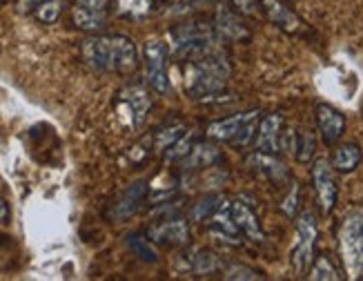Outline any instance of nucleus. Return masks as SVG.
<instances>
[{
  "instance_id": "21",
  "label": "nucleus",
  "mask_w": 363,
  "mask_h": 281,
  "mask_svg": "<svg viewBox=\"0 0 363 281\" xmlns=\"http://www.w3.org/2000/svg\"><path fill=\"white\" fill-rule=\"evenodd\" d=\"M72 23L83 31H103L107 27V16L105 11H94L76 5L72 7Z\"/></svg>"
},
{
  "instance_id": "23",
  "label": "nucleus",
  "mask_w": 363,
  "mask_h": 281,
  "mask_svg": "<svg viewBox=\"0 0 363 281\" xmlns=\"http://www.w3.org/2000/svg\"><path fill=\"white\" fill-rule=\"evenodd\" d=\"M112 3L116 5L118 16H125V18L132 21L145 18L154 9V0H112Z\"/></svg>"
},
{
  "instance_id": "12",
  "label": "nucleus",
  "mask_w": 363,
  "mask_h": 281,
  "mask_svg": "<svg viewBox=\"0 0 363 281\" xmlns=\"http://www.w3.org/2000/svg\"><path fill=\"white\" fill-rule=\"evenodd\" d=\"M261 114V109H250V112H241V114H234V116H228V119H218V121H212L208 125V138L212 140H218V143H232V138L241 132L243 125Z\"/></svg>"
},
{
  "instance_id": "8",
  "label": "nucleus",
  "mask_w": 363,
  "mask_h": 281,
  "mask_svg": "<svg viewBox=\"0 0 363 281\" xmlns=\"http://www.w3.org/2000/svg\"><path fill=\"white\" fill-rule=\"evenodd\" d=\"M283 130H286V119L283 114L274 112L267 114L259 121V130L255 138V150L257 152H267V154H279L281 152V138Z\"/></svg>"
},
{
  "instance_id": "30",
  "label": "nucleus",
  "mask_w": 363,
  "mask_h": 281,
  "mask_svg": "<svg viewBox=\"0 0 363 281\" xmlns=\"http://www.w3.org/2000/svg\"><path fill=\"white\" fill-rule=\"evenodd\" d=\"M194 143H196V132H185L174 145H169L165 150V161L167 163L169 161H183L185 156L189 154V150L194 148Z\"/></svg>"
},
{
  "instance_id": "6",
  "label": "nucleus",
  "mask_w": 363,
  "mask_h": 281,
  "mask_svg": "<svg viewBox=\"0 0 363 281\" xmlns=\"http://www.w3.org/2000/svg\"><path fill=\"white\" fill-rule=\"evenodd\" d=\"M312 183L314 190H317V201L323 214H330L337 206V197H339V187L333 175V167L325 159H317L312 165Z\"/></svg>"
},
{
  "instance_id": "38",
  "label": "nucleus",
  "mask_w": 363,
  "mask_h": 281,
  "mask_svg": "<svg viewBox=\"0 0 363 281\" xmlns=\"http://www.w3.org/2000/svg\"><path fill=\"white\" fill-rule=\"evenodd\" d=\"M3 3H5V0H0V5H3Z\"/></svg>"
},
{
  "instance_id": "16",
  "label": "nucleus",
  "mask_w": 363,
  "mask_h": 281,
  "mask_svg": "<svg viewBox=\"0 0 363 281\" xmlns=\"http://www.w3.org/2000/svg\"><path fill=\"white\" fill-rule=\"evenodd\" d=\"M210 234L220 241H228L232 246H239L241 243V230L239 226H236V221L232 219V210H230V201H225L223 206H220V210H216L210 219Z\"/></svg>"
},
{
  "instance_id": "27",
  "label": "nucleus",
  "mask_w": 363,
  "mask_h": 281,
  "mask_svg": "<svg viewBox=\"0 0 363 281\" xmlns=\"http://www.w3.org/2000/svg\"><path fill=\"white\" fill-rule=\"evenodd\" d=\"M308 279H312V281H339L341 275L335 268V263L330 261V257L321 255L319 259L312 261L310 270H308Z\"/></svg>"
},
{
  "instance_id": "3",
  "label": "nucleus",
  "mask_w": 363,
  "mask_h": 281,
  "mask_svg": "<svg viewBox=\"0 0 363 281\" xmlns=\"http://www.w3.org/2000/svg\"><path fill=\"white\" fill-rule=\"evenodd\" d=\"M339 246L345 270L359 277L363 272V210H354L343 219Z\"/></svg>"
},
{
  "instance_id": "33",
  "label": "nucleus",
  "mask_w": 363,
  "mask_h": 281,
  "mask_svg": "<svg viewBox=\"0 0 363 281\" xmlns=\"http://www.w3.org/2000/svg\"><path fill=\"white\" fill-rule=\"evenodd\" d=\"M298 199H301V187H298V183H292V190L290 194L283 199L281 203V210L286 212V216L294 219L296 216V210H298Z\"/></svg>"
},
{
  "instance_id": "14",
  "label": "nucleus",
  "mask_w": 363,
  "mask_h": 281,
  "mask_svg": "<svg viewBox=\"0 0 363 281\" xmlns=\"http://www.w3.org/2000/svg\"><path fill=\"white\" fill-rule=\"evenodd\" d=\"M314 114H317V125H319V132H321L325 143L328 145L339 143V138L345 132V116L339 112L337 107L328 105V103L317 105V112Z\"/></svg>"
},
{
  "instance_id": "32",
  "label": "nucleus",
  "mask_w": 363,
  "mask_h": 281,
  "mask_svg": "<svg viewBox=\"0 0 363 281\" xmlns=\"http://www.w3.org/2000/svg\"><path fill=\"white\" fill-rule=\"evenodd\" d=\"M223 277L230 279V281H259V279H263V275L259 270L247 268V265H239V263L230 265Z\"/></svg>"
},
{
  "instance_id": "22",
  "label": "nucleus",
  "mask_w": 363,
  "mask_h": 281,
  "mask_svg": "<svg viewBox=\"0 0 363 281\" xmlns=\"http://www.w3.org/2000/svg\"><path fill=\"white\" fill-rule=\"evenodd\" d=\"M335 170L341 172V175H348V172H354L361 163V148L357 143H341L335 150Z\"/></svg>"
},
{
  "instance_id": "37",
  "label": "nucleus",
  "mask_w": 363,
  "mask_h": 281,
  "mask_svg": "<svg viewBox=\"0 0 363 281\" xmlns=\"http://www.w3.org/2000/svg\"><path fill=\"white\" fill-rule=\"evenodd\" d=\"M9 221V206L5 203V199H0V224Z\"/></svg>"
},
{
  "instance_id": "20",
  "label": "nucleus",
  "mask_w": 363,
  "mask_h": 281,
  "mask_svg": "<svg viewBox=\"0 0 363 281\" xmlns=\"http://www.w3.org/2000/svg\"><path fill=\"white\" fill-rule=\"evenodd\" d=\"M121 99H123L125 105L130 107V112H132V125H134V128H140V125L145 123L147 112H150V107H152L150 94L143 87L132 85V87L121 92Z\"/></svg>"
},
{
  "instance_id": "25",
  "label": "nucleus",
  "mask_w": 363,
  "mask_h": 281,
  "mask_svg": "<svg viewBox=\"0 0 363 281\" xmlns=\"http://www.w3.org/2000/svg\"><path fill=\"white\" fill-rule=\"evenodd\" d=\"M314 152H317V138L308 130H296V140H294V150L292 156L298 163H310Z\"/></svg>"
},
{
  "instance_id": "17",
  "label": "nucleus",
  "mask_w": 363,
  "mask_h": 281,
  "mask_svg": "<svg viewBox=\"0 0 363 281\" xmlns=\"http://www.w3.org/2000/svg\"><path fill=\"white\" fill-rule=\"evenodd\" d=\"M230 210H232V219L236 221V226H239V230L250 241H257V243L265 241V232L259 224V216L255 214V210H252L245 201H241V199L232 201Z\"/></svg>"
},
{
  "instance_id": "2",
  "label": "nucleus",
  "mask_w": 363,
  "mask_h": 281,
  "mask_svg": "<svg viewBox=\"0 0 363 281\" xmlns=\"http://www.w3.org/2000/svg\"><path fill=\"white\" fill-rule=\"evenodd\" d=\"M220 38L214 25L210 23H185L169 29V50L179 58L194 60L208 52L220 50Z\"/></svg>"
},
{
  "instance_id": "15",
  "label": "nucleus",
  "mask_w": 363,
  "mask_h": 281,
  "mask_svg": "<svg viewBox=\"0 0 363 281\" xmlns=\"http://www.w3.org/2000/svg\"><path fill=\"white\" fill-rule=\"evenodd\" d=\"M147 197V183L145 181H134L128 190L121 194V199L114 203L112 212L109 216L114 219V221H125V219H130L138 212V208L143 206V201Z\"/></svg>"
},
{
  "instance_id": "13",
  "label": "nucleus",
  "mask_w": 363,
  "mask_h": 281,
  "mask_svg": "<svg viewBox=\"0 0 363 281\" xmlns=\"http://www.w3.org/2000/svg\"><path fill=\"white\" fill-rule=\"evenodd\" d=\"M259 3H261V11L267 16V21L283 29L286 34H298L303 29L301 18L286 3H281V0H259Z\"/></svg>"
},
{
  "instance_id": "31",
  "label": "nucleus",
  "mask_w": 363,
  "mask_h": 281,
  "mask_svg": "<svg viewBox=\"0 0 363 281\" xmlns=\"http://www.w3.org/2000/svg\"><path fill=\"white\" fill-rule=\"evenodd\" d=\"M62 7H65V0H47L34 11V18L43 25H54L60 18Z\"/></svg>"
},
{
  "instance_id": "7",
  "label": "nucleus",
  "mask_w": 363,
  "mask_h": 281,
  "mask_svg": "<svg viewBox=\"0 0 363 281\" xmlns=\"http://www.w3.org/2000/svg\"><path fill=\"white\" fill-rule=\"evenodd\" d=\"M214 27L218 31V36L228 43H245L250 40V29L243 23V18L228 3H218L214 9Z\"/></svg>"
},
{
  "instance_id": "39",
  "label": "nucleus",
  "mask_w": 363,
  "mask_h": 281,
  "mask_svg": "<svg viewBox=\"0 0 363 281\" xmlns=\"http://www.w3.org/2000/svg\"><path fill=\"white\" fill-rule=\"evenodd\" d=\"M187 3H192V0H187Z\"/></svg>"
},
{
  "instance_id": "34",
  "label": "nucleus",
  "mask_w": 363,
  "mask_h": 281,
  "mask_svg": "<svg viewBox=\"0 0 363 281\" xmlns=\"http://www.w3.org/2000/svg\"><path fill=\"white\" fill-rule=\"evenodd\" d=\"M230 3L236 7V11L243 13V16H259L261 13V3L259 0H230Z\"/></svg>"
},
{
  "instance_id": "36",
  "label": "nucleus",
  "mask_w": 363,
  "mask_h": 281,
  "mask_svg": "<svg viewBox=\"0 0 363 281\" xmlns=\"http://www.w3.org/2000/svg\"><path fill=\"white\" fill-rule=\"evenodd\" d=\"M109 3H112V0H76V5H81L85 9H94V11H107Z\"/></svg>"
},
{
  "instance_id": "10",
  "label": "nucleus",
  "mask_w": 363,
  "mask_h": 281,
  "mask_svg": "<svg viewBox=\"0 0 363 281\" xmlns=\"http://www.w3.org/2000/svg\"><path fill=\"white\" fill-rule=\"evenodd\" d=\"M245 165L257 172V175H261L263 179L272 181L274 185H281L286 183L290 179V172L286 167V163H281L277 159V154H267V152H252L247 159H245Z\"/></svg>"
},
{
  "instance_id": "4",
  "label": "nucleus",
  "mask_w": 363,
  "mask_h": 281,
  "mask_svg": "<svg viewBox=\"0 0 363 281\" xmlns=\"http://www.w3.org/2000/svg\"><path fill=\"white\" fill-rule=\"evenodd\" d=\"M319 237L317 216L312 212H301L296 216V246L292 250V268L298 277H303L314 261V243Z\"/></svg>"
},
{
  "instance_id": "9",
  "label": "nucleus",
  "mask_w": 363,
  "mask_h": 281,
  "mask_svg": "<svg viewBox=\"0 0 363 281\" xmlns=\"http://www.w3.org/2000/svg\"><path fill=\"white\" fill-rule=\"evenodd\" d=\"M83 58L89 67L99 72H114V54H112V38L109 36H94L83 40Z\"/></svg>"
},
{
  "instance_id": "26",
  "label": "nucleus",
  "mask_w": 363,
  "mask_h": 281,
  "mask_svg": "<svg viewBox=\"0 0 363 281\" xmlns=\"http://www.w3.org/2000/svg\"><path fill=\"white\" fill-rule=\"evenodd\" d=\"M220 268H223V263H220V259L212 253V250H196L192 257V270L201 277L214 275Z\"/></svg>"
},
{
  "instance_id": "19",
  "label": "nucleus",
  "mask_w": 363,
  "mask_h": 281,
  "mask_svg": "<svg viewBox=\"0 0 363 281\" xmlns=\"http://www.w3.org/2000/svg\"><path fill=\"white\" fill-rule=\"evenodd\" d=\"M216 161H220V150L210 143V140H199L194 148L189 150V154L183 159V170L194 172V170H208Z\"/></svg>"
},
{
  "instance_id": "35",
  "label": "nucleus",
  "mask_w": 363,
  "mask_h": 281,
  "mask_svg": "<svg viewBox=\"0 0 363 281\" xmlns=\"http://www.w3.org/2000/svg\"><path fill=\"white\" fill-rule=\"evenodd\" d=\"M43 3H47V0H18L16 9H18V13H34Z\"/></svg>"
},
{
  "instance_id": "18",
  "label": "nucleus",
  "mask_w": 363,
  "mask_h": 281,
  "mask_svg": "<svg viewBox=\"0 0 363 281\" xmlns=\"http://www.w3.org/2000/svg\"><path fill=\"white\" fill-rule=\"evenodd\" d=\"M112 38V54H114V72L130 74L138 67V50L130 36L114 34Z\"/></svg>"
},
{
  "instance_id": "11",
  "label": "nucleus",
  "mask_w": 363,
  "mask_h": 281,
  "mask_svg": "<svg viewBox=\"0 0 363 281\" xmlns=\"http://www.w3.org/2000/svg\"><path fill=\"white\" fill-rule=\"evenodd\" d=\"M147 237L161 246H185L189 241V226L181 216H169L150 228Z\"/></svg>"
},
{
  "instance_id": "24",
  "label": "nucleus",
  "mask_w": 363,
  "mask_h": 281,
  "mask_svg": "<svg viewBox=\"0 0 363 281\" xmlns=\"http://www.w3.org/2000/svg\"><path fill=\"white\" fill-rule=\"evenodd\" d=\"M225 201L228 199L223 194H208V197H203V199H199L192 206V210H189V216H192L194 221H208V219L216 210H220V206H223Z\"/></svg>"
},
{
  "instance_id": "28",
  "label": "nucleus",
  "mask_w": 363,
  "mask_h": 281,
  "mask_svg": "<svg viewBox=\"0 0 363 281\" xmlns=\"http://www.w3.org/2000/svg\"><path fill=\"white\" fill-rule=\"evenodd\" d=\"M128 246L132 253L138 257V259H143L147 263H156L159 261V253H156V248H154V241L147 237H140V234H130L128 237Z\"/></svg>"
},
{
  "instance_id": "29",
  "label": "nucleus",
  "mask_w": 363,
  "mask_h": 281,
  "mask_svg": "<svg viewBox=\"0 0 363 281\" xmlns=\"http://www.w3.org/2000/svg\"><path fill=\"white\" fill-rule=\"evenodd\" d=\"M185 132H187L185 125H181V123H174V125H167V128H161L159 132L154 134V148L159 150V152H165L169 145H174Z\"/></svg>"
},
{
  "instance_id": "5",
  "label": "nucleus",
  "mask_w": 363,
  "mask_h": 281,
  "mask_svg": "<svg viewBox=\"0 0 363 281\" xmlns=\"http://www.w3.org/2000/svg\"><path fill=\"white\" fill-rule=\"evenodd\" d=\"M145 70H147V83L150 87L161 94V97H167L169 94V74H167V47L161 40H147L145 43Z\"/></svg>"
},
{
  "instance_id": "1",
  "label": "nucleus",
  "mask_w": 363,
  "mask_h": 281,
  "mask_svg": "<svg viewBox=\"0 0 363 281\" xmlns=\"http://www.w3.org/2000/svg\"><path fill=\"white\" fill-rule=\"evenodd\" d=\"M230 76L232 67L228 56L223 54V50H214L189 62L185 89L192 99L208 101L214 94H220L225 89Z\"/></svg>"
}]
</instances>
